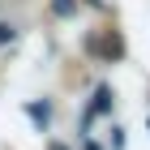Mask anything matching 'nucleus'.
<instances>
[{"label":"nucleus","mask_w":150,"mask_h":150,"mask_svg":"<svg viewBox=\"0 0 150 150\" xmlns=\"http://www.w3.org/2000/svg\"><path fill=\"white\" fill-rule=\"evenodd\" d=\"M4 39H13V26H0V43H4Z\"/></svg>","instance_id":"nucleus-1"},{"label":"nucleus","mask_w":150,"mask_h":150,"mask_svg":"<svg viewBox=\"0 0 150 150\" xmlns=\"http://www.w3.org/2000/svg\"><path fill=\"white\" fill-rule=\"evenodd\" d=\"M56 150H60V146H56Z\"/></svg>","instance_id":"nucleus-3"},{"label":"nucleus","mask_w":150,"mask_h":150,"mask_svg":"<svg viewBox=\"0 0 150 150\" xmlns=\"http://www.w3.org/2000/svg\"><path fill=\"white\" fill-rule=\"evenodd\" d=\"M69 9H73L69 0H56V13H69Z\"/></svg>","instance_id":"nucleus-2"}]
</instances>
